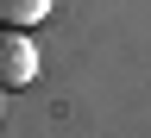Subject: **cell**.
<instances>
[{
	"instance_id": "6da1fadb",
	"label": "cell",
	"mask_w": 151,
	"mask_h": 138,
	"mask_svg": "<svg viewBox=\"0 0 151 138\" xmlns=\"http://www.w3.org/2000/svg\"><path fill=\"white\" fill-rule=\"evenodd\" d=\"M32 75H38V44L25 31L0 25V88H25Z\"/></svg>"
},
{
	"instance_id": "7a4b0ae2",
	"label": "cell",
	"mask_w": 151,
	"mask_h": 138,
	"mask_svg": "<svg viewBox=\"0 0 151 138\" xmlns=\"http://www.w3.org/2000/svg\"><path fill=\"white\" fill-rule=\"evenodd\" d=\"M57 6V0H0V25H13V31H25V25H38Z\"/></svg>"
}]
</instances>
